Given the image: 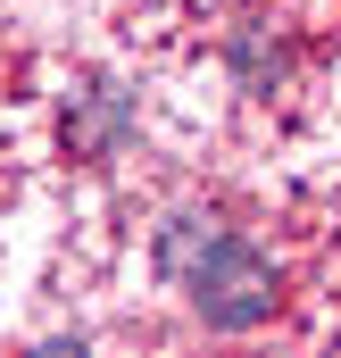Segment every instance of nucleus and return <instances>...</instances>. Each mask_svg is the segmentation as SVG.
<instances>
[{
	"instance_id": "f257e3e1",
	"label": "nucleus",
	"mask_w": 341,
	"mask_h": 358,
	"mask_svg": "<svg viewBox=\"0 0 341 358\" xmlns=\"http://www.w3.org/2000/svg\"><path fill=\"white\" fill-rule=\"evenodd\" d=\"M150 267L167 275L175 292L217 325V334H250L275 317V267H266V250H258L250 234H233V225H217V217H167L159 225V242H150Z\"/></svg>"
}]
</instances>
